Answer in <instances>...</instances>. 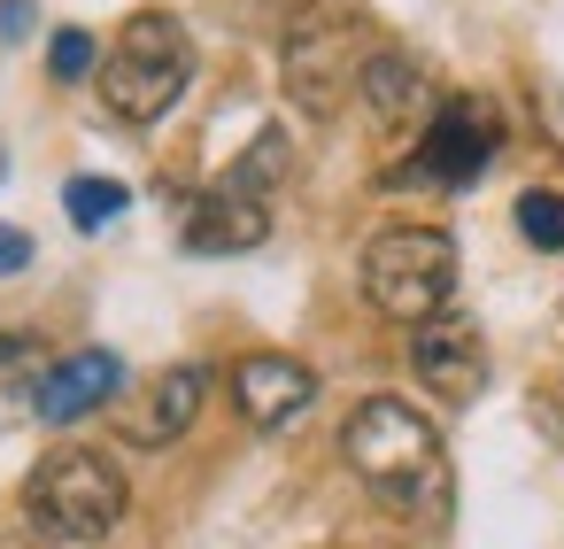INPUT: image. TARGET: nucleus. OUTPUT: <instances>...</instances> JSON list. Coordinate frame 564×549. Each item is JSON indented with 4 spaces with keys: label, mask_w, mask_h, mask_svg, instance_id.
Listing matches in <instances>:
<instances>
[{
    "label": "nucleus",
    "mask_w": 564,
    "mask_h": 549,
    "mask_svg": "<svg viewBox=\"0 0 564 549\" xmlns=\"http://www.w3.org/2000/svg\"><path fill=\"white\" fill-rule=\"evenodd\" d=\"M47 78H55V86H86V78H101V40H94L86 24H63V32L47 40Z\"/></svg>",
    "instance_id": "nucleus-15"
},
{
    "label": "nucleus",
    "mask_w": 564,
    "mask_h": 549,
    "mask_svg": "<svg viewBox=\"0 0 564 549\" xmlns=\"http://www.w3.org/2000/svg\"><path fill=\"white\" fill-rule=\"evenodd\" d=\"M340 456H348V472H356L379 503H394L402 518H425V526L448 518V449H441V426H433L417 402H402V395H364V402L348 410V426H340Z\"/></svg>",
    "instance_id": "nucleus-1"
},
{
    "label": "nucleus",
    "mask_w": 564,
    "mask_h": 549,
    "mask_svg": "<svg viewBox=\"0 0 564 549\" xmlns=\"http://www.w3.org/2000/svg\"><path fill=\"white\" fill-rule=\"evenodd\" d=\"M0 179H9V148H0Z\"/></svg>",
    "instance_id": "nucleus-19"
},
{
    "label": "nucleus",
    "mask_w": 564,
    "mask_h": 549,
    "mask_svg": "<svg viewBox=\"0 0 564 549\" xmlns=\"http://www.w3.org/2000/svg\"><path fill=\"white\" fill-rule=\"evenodd\" d=\"M364 63H371V47L356 40V24H348V17H317V24H302V32L286 40V94H294L310 117H333V109L356 94Z\"/></svg>",
    "instance_id": "nucleus-6"
},
{
    "label": "nucleus",
    "mask_w": 564,
    "mask_h": 549,
    "mask_svg": "<svg viewBox=\"0 0 564 549\" xmlns=\"http://www.w3.org/2000/svg\"><path fill=\"white\" fill-rule=\"evenodd\" d=\"M40 379H47V356H40V341H24V333H0V418L32 410Z\"/></svg>",
    "instance_id": "nucleus-14"
},
{
    "label": "nucleus",
    "mask_w": 564,
    "mask_h": 549,
    "mask_svg": "<svg viewBox=\"0 0 564 549\" xmlns=\"http://www.w3.org/2000/svg\"><path fill=\"white\" fill-rule=\"evenodd\" d=\"M356 94H364V109H371L379 125H402L410 109H425V71H417L402 47H371V63H364V78H356Z\"/></svg>",
    "instance_id": "nucleus-12"
},
{
    "label": "nucleus",
    "mask_w": 564,
    "mask_h": 549,
    "mask_svg": "<svg viewBox=\"0 0 564 549\" xmlns=\"http://www.w3.org/2000/svg\"><path fill=\"white\" fill-rule=\"evenodd\" d=\"M225 387H232V410H240L256 433H279V426H294V418L317 402V372H310L302 356H286V348H248V356H232Z\"/></svg>",
    "instance_id": "nucleus-7"
},
{
    "label": "nucleus",
    "mask_w": 564,
    "mask_h": 549,
    "mask_svg": "<svg viewBox=\"0 0 564 549\" xmlns=\"http://www.w3.org/2000/svg\"><path fill=\"white\" fill-rule=\"evenodd\" d=\"M24 510L55 541H109L124 526V510H132V487H124L117 456H101V449H55V456L32 464Z\"/></svg>",
    "instance_id": "nucleus-4"
},
{
    "label": "nucleus",
    "mask_w": 564,
    "mask_h": 549,
    "mask_svg": "<svg viewBox=\"0 0 564 549\" xmlns=\"http://www.w3.org/2000/svg\"><path fill=\"white\" fill-rule=\"evenodd\" d=\"M101 109L117 125H163L194 86V40L171 9H140L117 24V47L101 55Z\"/></svg>",
    "instance_id": "nucleus-2"
},
{
    "label": "nucleus",
    "mask_w": 564,
    "mask_h": 549,
    "mask_svg": "<svg viewBox=\"0 0 564 549\" xmlns=\"http://www.w3.org/2000/svg\"><path fill=\"white\" fill-rule=\"evenodd\" d=\"M178 240H186L194 256H248V248H263V240H271V209H263V194L209 186V194H194V202H186Z\"/></svg>",
    "instance_id": "nucleus-10"
},
{
    "label": "nucleus",
    "mask_w": 564,
    "mask_h": 549,
    "mask_svg": "<svg viewBox=\"0 0 564 549\" xmlns=\"http://www.w3.org/2000/svg\"><path fill=\"white\" fill-rule=\"evenodd\" d=\"M202 395H209V364H171V372L148 387V402L124 418V433H132L140 449H163V441H178V433L202 418Z\"/></svg>",
    "instance_id": "nucleus-11"
},
{
    "label": "nucleus",
    "mask_w": 564,
    "mask_h": 549,
    "mask_svg": "<svg viewBox=\"0 0 564 549\" xmlns=\"http://www.w3.org/2000/svg\"><path fill=\"white\" fill-rule=\"evenodd\" d=\"M356 279H364V302L394 325H433L448 317V294H456V240L441 225H387L364 240L356 256Z\"/></svg>",
    "instance_id": "nucleus-3"
},
{
    "label": "nucleus",
    "mask_w": 564,
    "mask_h": 549,
    "mask_svg": "<svg viewBox=\"0 0 564 549\" xmlns=\"http://www.w3.org/2000/svg\"><path fill=\"white\" fill-rule=\"evenodd\" d=\"M32 17H40V0H0V47L32 40Z\"/></svg>",
    "instance_id": "nucleus-18"
},
{
    "label": "nucleus",
    "mask_w": 564,
    "mask_h": 549,
    "mask_svg": "<svg viewBox=\"0 0 564 549\" xmlns=\"http://www.w3.org/2000/svg\"><path fill=\"white\" fill-rule=\"evenodd\" d=\"M32 233H17V225H0V279H17V271H32Z\"/></svg>",
    "instance_id": "nucleus-17"
},
{
    "label": "nucleus",
    "mask_w": 564,
    "mask_h": 549,
    "mask_svg": "<svg viewBox=\"0 0 564 549\" xmlns=\"http://www.w3.org/2000/svg\"><path fill=\"white\" fill-rule=\"evenodd\" d=\"M518 233H525V248L564 256V194L556 186H525L518 194Z\"/></svg>",
    "instance_id": "nucleus-16"
},
{
    "label": "nucleus",
    "mask_w": 564,
    "mask_h": 549,
    "mask_svg": "<svg viewBox=\"0 0 564 549\" xmlns=\"http://www.w3.org/2000/svg\"><path fill=\"white\" fill-rule=\"evenodd\" d=\"M410 372L425 379V395H441V402H479V387H487V341H479V325L471 317H433V325H417L410 333Z\"/></svg>",
    "instance_id": "nucleus-8"
},
{
    "label": "nucleus",
    "mask_w": 564,
    "mask_h": 549,
    "mask_svg": "<svg viewBox=\"0 0 564 549\" xmlns=\"http://www.w3.org/2000/svg\"><path fill=\"white\" fill-rule=\"evenodd\" d=\"M117 395H124V356L117 348H70V356L47 364V379L32 395V418L40 426H78V418L109 410Z\"/></svg>",
    "instance_id": "nucleus-9"
},
{
    "label": "nucleus",
    "mask_w": 564,
    "mask_h": 549,
    "mask_svg": "<svg viewBox=\"0 0 564 549\" xmlns=\"http://www.w3.org/2000/svg\"><path fill=\"white\" fill-rule=\"evenodd\" d=\"M495 155H502V117H495V101L448 94V101L425 117V140H417V155H410L402 179H425V186H471Z\"/></svg>",
    "instance_id": "nucleus-5"
},
{
    "label": "nucleus",
    "mask_w": 564,
    "mask_h": 549,
    "mask_svg": "<svg viewBox=\"0 0 564 549\" xmlns=\"http://www.w3.org/2000/svg\"><path fill=\"white\" fill-rule=\"evenodd\" d=\"M63 209H70L78 233H109V225L132 209V186H124V179H101V171H78V179L63 186Z\"/></svg>",
    "instance_id": "nucleus-13"
}]
</instances>
